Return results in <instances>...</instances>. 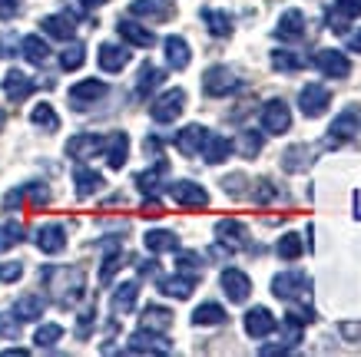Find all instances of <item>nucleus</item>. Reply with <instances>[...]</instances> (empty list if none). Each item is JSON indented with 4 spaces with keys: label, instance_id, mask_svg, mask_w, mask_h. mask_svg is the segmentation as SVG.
<instances>
[{
    "label": "nucleus",
    "instance_id": "nucleus-29",
    "mask_svg": "<svg viewBox=\"0 0 361 357\" xmlns=\"http://www.w3.org/2000/svg\"><path fill=\"white\" fill-rule=\"evenodd\" d=\"M361 130V109H345L341 116L331 119V136L335 139H351Z\"/></svg>",
    "mask_w": 361,
    "mask_h": 357
},
{
    "label": "nucleus",
    "instance_id": "nucleus-2",
    "mask_svg": "<svg viewBox=\"0 0 361 357\" xmlns=\"http://www.w3.org/2000/svg\"><path fill=\"white\" fill-rule=\"evenodd\" d=\"M183 109H186V89H166L159 96L153 99V106H149V116L156 123H176V119L183 116Z\"/></svg>",
    "mask_w": 361,
    "mask_h": 357
},
{
    "label": "nucleus",
    "instance_id": "nucleus-31",
    "mask_svg": "<svg viewBox=\"0 0 361 357\" xmlns=\"http://www.w3.org/2000/svg\"><path fill=\"white\" fill-rule=\"evenodd\" d=\"M312 165V146H288L282 156V169L285 173H302V169H308Z\"/></svg>",
    "mask_w": 361,
    "mask_h": 357
},
{
    "label": "nucleus",
    "instance_id": "nucleus-46",
    "mask_svg": "<svg viewBox=\"0 0 361 357\" xmlns=\"http://www.w3.org/2000/svg\"><path fill=\"white\" fill-rule=\"evenodd\" d=\"M20 242H23V225L20 222L0 225V249H13V245H20Z\"/></svg>",
    "mask_w": 361,
    "mask_h": 357
},
{
    "label": "nucleus",
    "instance_id": "nucleus-48",
    "mask_svg": "<svg viewBox=\"0 0 361 357\" xmlns=\"http://www.w3.org/2000/svg\"><path fill=\"white\" fill-rule=\"evenodd\" d=\"M176 265H179V271H186V275H199L202 271V255H196V251H183L179 258H176Z\"/></svg>",
    "mask_w": 361,
    "mask_h": 357
},
{
    "label": "nucleus",
    "instance_id": "nucleus-3",
    "mask_svg": "<svg viewBox=\"0 0 361 357\" xmlns=\"http://www.w3.org/2000/svg\"><path fill=\"white\" fill-rule=\"evenodd\" d=\"M308 275L305 271H282L272 278V294L282 301H295V298H308Z\"/></svg>",
    "mask_w": 361,
    "mask_h": 357
},
{
    "label": "nucleus",
    "instance_id": "nucleus-56",
    "mask_svg": "<svg viewBox=\"0 0 361 357\" xmlns=\"http://www.w3.org/2000/svg\"><path fill=\"white\" fill-rule=\"evenodd\" d=\"M285 351H292V347H288V344H265L262 347L265 357H269V354H285Z\"/></svg>",
    "mask_w": 361,
    "mask_h": 357
},
{
    "label": "nucleus",
    "instance_id": "nucleus-53",
    "mask_svg": "<svg viewBox=\"0 0 361 357\" xmlns=\"http://www.w3.org/2000/svg\"><path fill=\"white\" fill-rule=\"evenodd\" d=\"M20 4L23 0H0V20H13L20 13Z\"/></svg>",
    "mask_w": 361,
    "mask_h": 357
},
{
    "label": "nucleus",
    "instance_id": "nucleus-7",
    "mask_svg": "<svg viewBox=\"0 0 361 357\" xmlns=\"http://www.w3.org/2000/svg\"><path fill=\"white\" fill-rule=\"evenodd\" d=\"M126 351H130V354H169L173 344H169L159 331H146V327H140V331L130 337V347H126Z\"/></svg>",
    "mask_w": 361,
    "mask_h": 357
},
{
    "label": "nucleus",
    "instance_id": "nucleus-54",
    "mask_svg": "<svg viewBox=\"0 0 361 357\" xmlns=\"http://www.w3.org/2000/svg\"><path fill=\"white\" fill-rule=\"evenodd\" d=\"M335 7H341L351 17H361V0H335Z\"/></svg>",
    "mask_w": 361,
    "mask_h": 357
},
{
    "label": "nucleus",
    "instance_id": "nucleus-16",
    "mask_svg": "<svg viewBox=\"0 0 361 357\" xmlns=\"http://www.w3.org/2000/svg\"><path fill=\"white\" fill-rule=\"evenodd\" d=\"M206 139H209L206 126L189 123L186 130H179V136H176V149L183 152V156H199V152H202V146H206Z\"/></svg>",
    "mask_w": 361,
    "mask_h": 357
},
{
    "label": "nucleus",
    "instance_id": "nucleus-34",
    "mask_svg": "<svg viewBox=\"0 0 361 357\" xmlns=\"http://www.w3.org/2000/svg\"><path fill=\"white\" fill-rule=\"evenodd\" d=\"M44 308H47V301L40 294H23V298H17V304H13V314H17L20 321H40Z\"/></svg>",
    "mask_w": 361,
    "mask_h": 357
},
{
    "label": "nucleus",
    "instance_id": "nucleus-33",
    "mask_svg": "<svg viewBox=\"0 0 361 357\" xmlns=\"http://www.w3.org/2000/svg\"><path fill=\"white\" fill-rule=\"evenodd\" d=\"M142 242H146L149 251H176L179 249V235L169 232V228H153V232L142 235Z\"/></svg>",
    "mask_w": 361,
    "mask_h": 357
},
{
    "label": "nucleus",
    "instance_id": "nucleus-49",
    "mask_svg": "<svg viewBox=\"0 0 361 357\" xmlns=\"http://www.w3.org/2000/svg\"><path fill=\"white\" fill-rule=\"evenodd\" d=\"M123 265V255H120V249H113L110 255H106V261H103V268H99V282L106 284L113 278V275H116V268H120Z\"/></svg>",
    "mask_w": 361,
    "mask_h": 357
},
{
    "label": "nucleus",
    "instance_id": "nucleus-58",
    "mask_svg": "<svg viewBox=\"0 0 361 357\" xmlns=\"http://www.w3.org/2000/svg\"><path fill=\"white\" fill-rule=\"evenodd\" d=\"M23 354H27L23 347H7V351H4V357H23Z\"/></svg>",
    "mask_w": 361,
    "mask_h": 357
},
{
    "label": "nucleus",
    "instance_id": "nucleus-51",
    "mask_svg": "<svg viewBox=\"0 0 361 357\" xmlns=\"http://www.w3.org/2000/svg\"><path fill=\"white\" fill-rule=\"evenodd\" d=\"M222 189L229 195H242L245 192V175H229V179H222Z\"/></svg>",
    "mask_w": 361,
    "mask_h": 357
},
{
    "label": "nucleus",
    "instance_id": "nucleus-27",
    "mask_svg": "<svg viewBox=\"0 0 361 357\" xmlns=\"http://www.w3.org/2000/svg\"><path fill=\"white\" fill-rule=\"evenodd\" d=\"M126 63H130V50H126V46H116V44L99 46V66H103L106 73H120Z\"/></svg>",
    "mask_w": 361,
    "mask_h": 357
},
{
    "label": "nucleus",
    "instance_id": "nucleus-14",
    "mask_svg": "<svg viewBox=\"0 0 361 357\" xmlns=\"http://www.w3.org/2000/svg\"><path fill=\"white\" fill-rule=\"evenodd\" d=\"M33 242H37V249L44 251V255H60V251L66 249V228L56 225V222L40 225L37 228V235H33Z\"/></svg>",
    "mask_w": 361,
    "mask_h": 357
},
{
    "label": "nucleus",
    "instance_id": "nucleus-35",
    "mask_svg": "<svg viewBox=\"0 0 361 357\" xmlns=\"http://www.w3.org/2000/svg\"><path fill=\"white\" fill-rule=\"evenodd\" d=\"M159 83H163V70L153 66V63H142L140 66V80H136V96H149Z\"/></svg>",
    "mask_w": 361,
    "mask_h": 357
},
{
    "label": "nucleus",
    "instance_id": "nucleus-55",
    "mask_svg": "<svg viewBox=\"0 0 361 357\" xmlns=\"http://www.w3.org/2000/svg\"><path fill=\"white\" fill-rule=\"evenodd\" d=\"M345 50H355V54H361V30L348 33V46H345Z\"/></svg>",
    "mask_w": 361,
    "mask_h": 357
},
{
    "label": "nucleus",
    "instance_id": "nucleus-23",
    "mask_svg": "<svg viewBox=\"0 0 361 357\" xmlns=\"http://www.w3.org/2000/svg\"><path fill=\"white\" fill-rule=\"evenodd\" d=\"M232 152H235V142L232 139H226V136H212L209 132V139H206V146H202V159H206L209 165H219V163H226Z\"/></svg>",
    "mask_w": 361,
    "mask_h": 357
},
{
    "label": "nucleus",
    "instance_id": "nucleus-18",
    "mask_svg": "<svg viewBox=\"0 0 361 357\" xmlns=\"http://www.w3.org/2000/svg\"><path fill=\"white\" fill-rule=\"evenodd\" d=\"M33 93V80L20 70H7L4 76V96L11 99V103H23V99Z\"/></svg>",
    "mask_w": 361,
    "mask_h": 357
},
{
    "label": "nucleus",
    "instance_id": "nucleus-44",
    "mask_svg": "<svg viewBox=\"0 0 361 357\" xmlns=\"http://www.w3.org/2000/svg\"><path fill=\"white\" fill-rule=\"evenodd\" d=\"M235 146H239V152L245 156V159H255V156L262 152V136H259L255 130H242V136H239Z\"/></svg>",
    "mask_w": 361,
    "mask_h": 357
},
{
    "label": "nucleus",
    "instance_id": "nucleus-4",
    "mask_svg": "<svg viewBox=\"0 0 361 357\" xmlns=\"http://www.w3.org/2000/svg\"><path fill=\"white\" fill-rule=\"evenodd\" d=\"M329 106H331V93L322 87V83H305V87H302V93H298V109H302L305 119L325 116Z\"/></svg>",
    "mask_w": 361,
    "mask_h": 357
},
{
    "label": "nucleus",
    "instance_id": "nucleus-50",
    "mask_svg": "<svg viewBox=\"0 0 361 357\" xmlns=\"http://www.w3.org/2000/svg\"><path fill=\"white\" fill-rule=\"evenodd\" d=\"M355 20L351 13H345L341 7H335V11H329V30L335 33H348V23Z\"/></svg>",
    "mask_w": 361,
    "mask_h": 357
},
{
    "label": "nucleus",
    "instance_id": "nucleus-47",
    "mask_svg": "<svg viewBox=\"0 0 361 357\" xmlns=\"http://www.w3.org/2000/svg\"><path fill=\"white\" fill-rule=\"evenodd\" d=\"M0 337H7V341H17L20 337V318L17 314H4L0 311Z\"/></svg>",
    "mask_w": 361,
    "mask_h": 357
},
{
    "label": "nucleus",
    "instance_id": "nucleus-8",
    "mask_svg": "<svg viewBox=\"0 0 361 357\" xmlns=\"http://www.w3.org/2000/svg\"><path fill=\"white\" fill-rule=\"evenodd\" d=\"M169 195H173V202H179L183 208H206L209 206V192L199 182H189V179L169 185Z\"/></svg>",
    "mask_w": 361,
    "mask_h": 357
},
{
    "label": "nucleus",
    "instance_id": "nucleus-45",
    "mask_svg": "<svg viewBox=\"0 0 361 357\" xmlns=\"http://www.w3.org/2000/svg\"><path fill=\"white\" fill-rule=\"evenodd\" d=\"M83 60H87V50H83L80 44H70L63 54H60V66H63V70H80Z\"/></svg>",
    "mask_w": 361,
    "mask_h": 357
},
{
    "label": "nucleus",
    "instance_id": "nucleus-40",
    "mask_svg": "<svg viewBox=\"0 0 361 357\" xmlns=\"http://www.w3.org/2000/svg\"><path fill=\"white\" fill-rule=\"evenodd\" d=\"M272 66L279 73H298L305 66V60L298 54H292V50H272Z\"/></svg>",
    "mask_w": 361,
    "mask_h": 357
},
{
    "label": "nucleus",
    "instance_id": "nucleus-1",
    "mask_svg": "<svg viewBox=\"0 0 361 357\" xmlns=\"http://www.w3.org/2000/svg\"><path fill=\"white\" fill-rule=\"evenodd\" d=\"M44 282L50 288V294H54V301L63 304V308H73L83 298V292H87V275L77 265H70V268H47Z\"/></svg>",
    "mask_w": 361,
    "mask_h": 357
},
{
    "label": "nucleus",
    "instance_id": "nucleus-39",
    "mask_svg": "<svg viewBox=\"0 0 361 357\" xmlns=\"http://www.w3.org/2000/svg\"><path fill=\"white\" fill-rule=\"evenodd\" d=\"M20 50H23V56H27L30 63H37V66L50 60V46H47V40H40V37H23Z\"/></svg>",
    "mask_w": 361,
    "mask_h": 357
},
{
    "label": "nucleus",
    "instance_id": "nucleus-13",
    "mask_svg": "<svg viewBox=\"0 0 361 357\" xmlns=\"http://www.w3.org/2000/svg\"><path fill=\"white\" fill-rule=\"evenodd\" d=\"M23 199H27L30 206H47V202H50V189H47L44 182H27V185H20V189L7 192V199H4V208H17Z\"/></svg>",
    "mask_w": 361,
    "mask_h": 357
},
{
    "label": "nucleus",
    "instance_id": "nucleus-19",
    "mask_svg": "<svg viewBox=\"0 0 361 357\" xmlns=\"http://www.w3.org/2000/svg\"><path fill=\"white\" fill-rule=\"evenodd\" d=\"M159 292L169 294V298H179V301H186L189 294L196 292V275H169V278H159Z\"/></svg>",
    "mask_w": 361,
    "mask_h": 357
},
{
    "label": "nucleus",
    "instance_id": "nucleus-10",
    "mask_svg": "<svg viewBox=\"0 0 361 357\" xmlns=\"http://www.w3.org/2000/svg\"><path fill=\"white\" fill-rule=\"evenodd\" d=\"M315 66L325 76H335V80H345L351 73V60L345 56V50H318L315 54Z\"/></svg>",
    "mask_w": 361,
    "mask_h": 357
},
{
    "label": "nucleus",
    "instance_id": "nucleus-21",
    "mask_svg": "<svg viewBox=\"0 0 361 357\" xmlns=\"http://www.w3.org/2000/svg\"><path fill=\"white\" fill-rule=\"evenodd\" d=\"M40 27H44L47 37H56V40H73V33H77V23L70 13H50L40 20Z\"/></svg>",
    "mask_w": 361,
    "mask_h": 357
},
{
    "label": "nucleus",
    "instance_id": "nucleus-42",
    "mask_svg": "<svg viewBox=\"0 0 361 357\" xmlns=\"http://www.w3.org/2000/svg\"><path fill=\"white\" fill-rule=\"evenodd\" d=\"M130 13H136V17H166L169 7H166V0H133Z\"/></svg>",
    "mask_w": 361,
    "mask_h": 357
},
{
    "label": "nucleus",
    "instance_id": "nucleus-22",
    "mask_svg": "<svg viewBox=\"0 0 361 357\" xmlns=\"http://www.w3.org/2000/svg\"><path fill=\"white\" fill-rule=\"evenodd\" d=\"M116 33H120L130 46H153L156 44V33L146 30V27H142V23H136V20H120V23H116Z\"/></svg>",
    "mask_w": 361,
    "mask_h": 357
},
{
    "label": "nucleus",
    "instance_id": "nucleus-9",
    "mask_svg": "<svg viewBox=\"0 0 361 357\" xmlns=\"http://www.w3.org/2000/svg\"><path fill=\"white\" fill-rule=\"evenodd\" d=\"M106 93H110V87H106L103 80H83L77 87H70V106L87 109V106H93V103H99Z\"/></svg>",
    "mask_w": 361,
    "mask_h": 357
},
{
    "label": "nucleus",
    "instance_id": "nucleus-57",
    "mask_svg": "<svg viewBox=\"0 0 361 357\" xmlns=\"http://www.w3.org/2000/svg\"><path fill=\"white\" fill-rule=\"evenodd\" d=\"M341 331L348 337H361V327H355V325H341Z\"/></svg>",
    "mask_w": 361,
    "mask_h": 357
},
{
    "label": "nucleus",
    "instance_id": "nucleus-37",
    "mask_svg": "<svg viewBox=\"0 0 361 357\" xmlns=\"http://www.w3.org/2000/svg\"><path fill=\"white\" fill-rule=\"evenodd\" d=\"M202 20H206V27H209L212 37H229L232 33V17L226 11H212V7H206V11H202Z\"/></svg>",
    "mask_w": 361,
    "mask_h": 357
},
{
    "label": "nucleus",
    "instance_id": "nucleus-24",
    "mask_svg": "<svg viewBox=\"0 0 361 357\" xmlns=\"http://www.w3.org/2000/svg\"><path fill=\"white\" fill-rule=\"evenodd\" d=\"M163 54H166V63L173 66V70H186L192 54H189V44L183 37H166L163 40Z\"/></svg>",
    "mask_w": 361,
    "mask_h": 357
},
{
    "label": "nucleus",
    "instance_id": "nucleus-20",
    "mask_svg": "<svg viewBox=\"0 0 361 357\" xmlns=\"http://www.w3.org/2000/svg\"><path fill=\"white\" fill-rule=\"evenodd\" d=\"M275 37H279V40H298V37H305V13L302 11H285L282 17H279Z\"/></svg>",
    "mask_w": 361,
    "mask_h": 357
},
{
    "label": "nucleus",
    "instance_id": "nucleus-32",
    "mask_svg": "<svg viewBox=\"0 0 361 357\" xmlns=\"http://www.w3.org/2000/svg\"><path fill=\"white\" fill-rule=\"evenodd\" d=\"M226 318H229V314H226V308H222V304H216V301H202V304L196 308V311H192V325H196V327L222 325Z\"/></svg>",
    "mask_w": 361,
    "mask_h": 357
},
{
    "label": "nucleus",
    "instance_id": "nucleus-30",
    "mask_svg": "<svg viewBox=\"0 0 361 357\" xmlns=\"http://www.w3.org/2000/svg\"><path fill=\"white\" fill-rule=\"evenodd\" d=\"M140 301V284L136 282H123L116 292H113V311L116 314H130Z\"/></svg>",
    "mask_w": 361,
    "mask_h": 357
},
{
    "label": "nucleus",
    "instance_id": "nucleus-41",
    "mask_svg": "<svg viewBox=\"0 0 361 357\" xmlns=\"http://www.w3.org/2000/svg\"><path fill=\"white\" fill-rule=\"evenodd\" d=\"M275 251H279V258L285 261H295L302 251H305V245H302V235H295V232H288V235L279 238V245H275Z\"/></svg>",
    "mask_w": 361,
    "mask_h": 357
},
{
    "label": "nucleus",
    "instance_id": "nucleus-36",
    "mask_svg": "<svg viewBox=\"0 0 361 357\" xmlns=\"http://www.w3.org/2000/svg\"><path fill=\"white\" fill-rule=\"evenodd\" d=\"M30 123L40 126V130H47V132L60 130V116H56V109L50 106V103H37V106L30 109Z\"/></svg>",
    "mask_w": 361,
    "mask_h": 357
},
{
    "label": "nucleus",
    "instance_id": "nucleus-15",
    "mask_svg": "<svg viewBox=\"0 0 361 357\" xmlns=\"http://www.w3.org/2000/svg\"><path fill=\"white\" fill-rule=\"evenodd\" d=\"M279 327V321H275V314L269 311V308H252V311H245V334L249 337H269Z\"/></svg>",
    "mask_w": 361,
    "mask_h": 357
},
{
    "label": "nucleus",
    "instance_id": "nucleus-38",
    "mask_svg": "<svg viewBox=\"0 0 361 357\" xmlns=\"http://www.w3.org/2000/svg\"><path fill=\"white\" fill-rule=\"evenodd\" d=\"M163 173H166V159H159L156 169H146V173L136 175V189H140L142 195H156L159 192V179H163Z\"/></svg>",
    "mask_w": 361,
    "mask_h": 357
},
{
    "label": "nucleus",
    "instance_id": "nucleus-12",
    "mask_svg": "<svg viewBox=\"0 0 361 357\" xmlns=\"http://www.w3.org/2000/svg\"><path fill=\"white\" fill-rule=\"evenodd\" d=\"M103 136H97V132H80V136H73V139H66V156L70 159H77V163H83V159H90V156H99L103 152Z\"/></svg>",
    "mask_w": 361,
    "mask_h": 357
},
{
    "label": "nucleus",
    "instance_id": "nucleus-26",
    "mask_svg": "<svg viewBox=\"0 0 361 357\" xmlns=\"http://www.w3.org/2000/svg\"><path fill=\"white\" fill-rule=\"evenodd\" d=\"M73 182H77V195H80V199H90V195H97L99 189H103V175H99L97 169H90V165H77Z\"/></svg>",
    "mask_w": 361,
    "mask_h": 357
},
{
    "label": "nucleus",
    "instance_id": "nucleus-52",
    "mask_svg": "<svg viewBox=\"0 0 361 357\" xmlns=\"http://www.w3.org/2000/svg\"><path fill=\"white\" fill-rule=\"evenodd\" d=\"M23 275V265L20 261H7V265H4V268H0V278H4V282H17V278H20Z\"/></svg>",
    "mask_w": 361,
    "mask_h": 357
},
{
    "label": "nucleus",
    "instance_id": "nucleus-11",
    "mask_svg": "<svg viewBox=\"0 0 361 357\" xmlns=\"http://www.w3.org/2000/svg\"><path fill=\"white\" fill-rule=\"evenodd\" d=\"M219 284H222V292H226V298H229V301H235V304H242L252 294L249 275H245V271H239V268H226V271H222Z\"/></svg>",
    "mask_w": 361,
    "mask_h": 357
},
{
    "label": "nucleus",
    "instance_id": "nucleus-17",
    "mask_svg": "<svg viewBox=\"0 0 361 357\" xmlns=\"http://www.w3.org/2000/svg\"><path fill=\"white\" fill-rule=\"evenodd\" d=\"M103 156H106L110 169H123L126 159H130V136H126V132H113V136H106V142H103Z\"/></svg>",
    "mask_w": 361,
    "mask_h": 357
},
{
    "label": "nucleus",
    "instance_id": "nucleus-5",
    "mask_svg": "<svg viewBox=\"0 0 361 357\" xmlns=\"http://www.w3.org/2000/svg\"><path fill=\"white\" fill-rule=\"evenodd\" d=\"M202 89L209 96H229L239 89V76L232 73L229 66H209L206 76H202Z\"/></svg>",
    "mask_w": 361,
    "mask_h": 357
},
{
    "label": "nucleus",
    "instance_id": "nucleus-25",
    "mask_svg": "<svg viewBox=\"0 0 361 357\" xmlns=\"http://www.w3.org/2000/svg\"><path fill=\"white\" fill-rule=\"evenodd\" d=\"M216 238H219L226 249H242L245 245V225L235 222V218H222L219 225H216Z\"/></svg>",
    "mask_w": 361,
    "mask_h": 357
},
{
    "label": "nucleus",
    "instance_id": "nucleus-28",
    "mask_svg": "<svg viewBox=\"0 0 361 357\" xmlns=\"http://www.w3.org/2000/svg\"><path fill=\"white\" fill-rule=\"evenodd\" d=\"M169 325H173V311H169V308L146 304V311L140 314V327H146V331H159V334H163Z\"/></svg>",
    "mask_w": 361,
    "mask_h": 357
},
{
    "label": "nucleus",
    "instance_id": "nucleus-60",
    "mask_svg": "<svg viewBox=\"0 0 361 357\" xmlns=\"http://www.w3.org/2000/svg\"><path fill=\"white\" fill-rule=\"evenodd\" d=\"M0 130H4V109H0Z\"/></svg>",
    "mask_w": 361,
    "mask_h": 357
},
{
    "label": "nucleus",
    "instance_id": "nucleus-6",
    "mask_svg": "<svg viewBox=\"0 0 361 357\" xmlns=\"http://www.w3.org/2000/svg\"><path fill=\"white\" fill-rule=\"evenodd\" d=\"M262 130L269 136H285L292 130V113H288V106L282 99H269L262 106Z\"/></svg>",
    "mask_w": 361,
    "mask_h": 357
},
{
    "label": "nucleus",
    "instance_id": "nucleus-43",
    "mask_svg": "<svg viewBox=\"0 0 361 357\" xmlns=\"http://www.w3.org/2000/svg\"><path fill=\"white\" fill-rule=\"evenodd\" d=\"M60 337H63V327H60V325H40V327H37V334H33V344L50 351V347L60 344Z\"/></svg>",
    "mask_w": 361,
    "mask_h": 357
},
{
    "label": "nucleus",
    "instance_id": "nucleus-59",
    "mask_svg": "<svg viewBox=\"0 0 361 357\" xmlns=\"http://www.w3.org/2000/svg\"><path fill=\"white\" fill-rule=\"evenodd\" d=\"M106 0H83V7H103Z\"/></svg>",
    "mask_w": 361,
    "mask_h": 357
}]
</instances>
